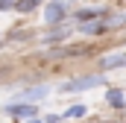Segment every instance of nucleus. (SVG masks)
Listing matches in <instances>:
<instances>
[{
  "label": "nucleus",
  "mask_w": 126,
  "mask_h": 123,
  "mask_svg": "<svg viewBox=\"0 0 126 123\" xmlns=\"http://www.w3.org/2000/svg\"><path fill=\"white\" fill-rule=\"evenodd\" d=\"M6 114H9V117H21V120H32V117L38 114V106H35V103H24V100H21V103H9V106H6Z\"/></svg>",
  "instance_id": "nucleus-3"
},
{
  "label": "nucleus",
  "mask_w": 126,
  "mask_h": 123,
  "mask_svg": "<svg viewBox=\"0 0 126 123\" xmlns=\"http://www.w3.org/2000/svg\"><path fill=\"white\" fill-rule=\"evenodd\" d=\"M67 38H70V27H53V32L44 35L41 41L50 47V44H62V41H67Z\"/></svg>",
  "instance_id": "nucleus-7"
},
{
  "label": "nucleus",
  "mask_w": 126,
  "mask_h": 123,
  "mask_svg": "<svg viewBox=\"0 0 126 123\" xmlns=\"http://www.w3.org/2000/svg\"><path fill=\"white\" fill-rule=\"evenodd\" d=\"M38 6H41V0H18V3H15V12L32 15V12H38Z\"/></svg>",
  "instance_id": "nucleus-10"
},
{
  "label": "nucleus",
  "mask_w": 126,
  "mask_h": 123,
  "mask_svg": "<svg viewBox=\"0 0 126 123\" xmlns=\"http://www.w3.org/2000/svg\"><path fill=\"white\" fill-rule=\"evenodd\" d=\"M103 70H117V67H126V53H114V56H106L100 62Z\"/></svg>",
  "instance_id": "nucleus-9"
},
{
  "label": "nucleus",
  "mask_w": 126,
  "mask_h": 123,
  "mask_svg": "<svg viewBox=\"0 0 126 123\" xmlns=\"http://www.w3.org/2000/svg\"><path fill=\"white\" fill-rule=\"evenodd\" d=\"M106 103L120 111V108H126V94L120 91V88H109V91H106Z\"/></svg>",
  "instance_id": "nucleus-8"
},
{
  "label": "nucleus",
  "mask_w": 126,
  "mask_h": 123,
  "mask_svg": "<svg viewBox=\"0 0 126 123\" xmlns=\"http://www.w3.org/2000/svg\"><path fill=\"white\" fill-rule=\"evenodd\" d=\"M85 114H88V106H82V103H79V106H70L62 117H64V120H79V117H85Z\"/></svg>",
  "instance_id": "nucleus-11"
},
{
  "label": "nucleus",
  "mask_w": 126,
  "mask_h": 123,
  "mask_svg": "<svg viewBox=\"0 0 126 123\" xmlns=\"http://www.w3.org/2000/svg\"><path fill=\"white\" fill-rule=\"evenodd\" d=\"M30 123H44V120H30Z\"/></svg>",
  "instance_id": "nucleus-14"
},
{
  "label": "nucleus",
  "mask_w": 126,
  "mask_h": 123,
  "mask_svg": "<svg viewBox=\"0 0 126 123\" xmlns=\"http://www.w3.org/2000/svg\"><path fill=\"white\" fill-rule=\"evenodd\" d=\"M106 79L100 76V73H94V76H79V79H70V82H64V85H59V91L62 94H79V91H91V88H100Z\"/></svg>",
  "instance_id": "nucleus-2"
},
{
  "label": "nucleus",
  "mask_w": 126,
  "mask_h": 123,
  "mask_svg": "<svg viewBox=\"0 0 126 123\" xmlns=\"http://www.w3.org/2000/svg\"><path fill=\"white\" fill-rule=\"evenodd\" d=\"M76 32H82V35H103V32H109V21H106V18H100V21L76 24Z\"/></svg>",
  "instance_id": "nucleus-5"
},
{
  "label": "nucleus",
  "mask_w": 126,
  "mask_h": 123,
  "mask_svg": "<svg viewBox=\"0 0 126 123\" xmlns=\"http://www.w3.org/2000/svg\"><path fill=\"white\" fill-rule=\"evenodd\" d=\"M64 117H59V114H50V117H44V123H62Z\"/></svg>",
  "instance_id": "nucleus-13"
},
{
  "label": "nucleus",
  "mask_w": 126,
  "mask_h": 123,
  "mask_svg": "<svg viewBox=\"0 0 126 123\" xmlns=\"http://www.w3.org/2000/svg\"><path fill=\"white\" fill-rule=\"evenodd\" d=\"M70 15V0H50L44 6V24L47 27H62Z\"/></svg>",
  "instance_id": "nucleus-1"
},
{
  "label": "nucleus",
  "mask_w": 126,
  "mask_h": 123,
  "mask_svg": "<svg viewBox=\"0 0 126 123\" xmlns=\"http://www.w3.org/2000/svg\"><path fill=\"white\" fill-rule=\"evenodd\" d=\"M15 3L18 0H0V12H15Z\"/></svg>",
  "instance_id": "nucleus-12"
},
{
  "label": "nucleus",
  "mask_w": 126,
  "mask_h": 123,
  "mask_svg": "<svg viewBox=\"0 0 126 123\" xmlns=\"http://www.w3.org/2000/svg\"><path fill=\"white\" fill-rule=\"evenodd\" d=\"M50 94L47 85H35V88H27V91H18V97L24 100V103H35V100H44Z\"/></svg>",
  "instance_id": "nucleus-6"
},
{
  "label": "nucleus",
  "mask_w": 126,
  "mask_h": 123,
  "mask_svg": "<svg viewBox=\"0 0 126 123\" xmlns=\"http://www.w3.org/2000/svg\"><path fill=\"white\" fill-rule=\"evenodd\" d=\"M106 15H109V9H100V6H85V9L70 12V18H73L76 24H85V21H100V18H106Z\"/></svg>",
  "instance_id": "nucleus-4"
}]
</instances>
